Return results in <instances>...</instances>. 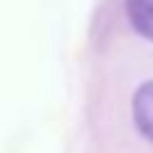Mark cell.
I'll return each mask as SVG.
<instances>
[{
    "mask_svg": "<svg viewBox=\"0 0 153 153\" xmlns=\"http://www.w3.org/2000/svg\"><path fill=\"white\" fill-rule=\"evenodd\" d=\"M133 117L135 125L153 143V82H146L133 97Z\"/></svg>",
    "mask_w": 153,
    "mask_h": 153,
    "instance_id": "6da1fadb",
    "label": "cell"
},
{
    "mask_svg": "<svg viewBox=\"0 0 153 153\" xmlns=\"http://www.w3.org/2000/svg\"><path fill=\"white\" fill-rule=\"evenodd\" d=\"M125 10H128L133 28L140 36L153 41V0H128Z\"/></svg>",
    "mask_w": 153,
    "mask_h": 153,
    "instance_id": "7a4b0ae2",
    "label": "cell"
}]
</instances>
